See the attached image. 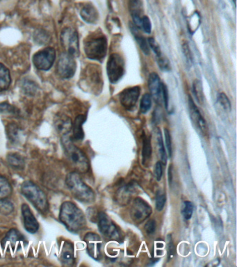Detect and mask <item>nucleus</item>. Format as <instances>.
Returning a JSON list of instances; mask_svg holds the SVG:
<instances>
[{
  "mask_svg": "<svg viewBox=\"0 0 237 267\" xmlns=\"http://www.w3.org/2000/svg\"><path fill=\"white\" fill-rule=\"evenodd\" d=\"M59 219L67 230L72 233H78L87 226L85 214L70 201L62 203L60 208Z\"/></svg>",
  "mask_w": 237,
  "mask_h": 267,
  "instance_id": "1",
  "label": "nucleus"
},
{
  "mask_svg": "<svg viewBox=\"0 0 237 267\" xmlns=\"http://www.w3.org/2000/svg\"><path fill=\"white\" fill-rule=\"evenodd\" d=\"M61 144L67 159L74 167L76 172L86 173L90 169V163L88 157L71 141L68 134L62 136Z\"/></svg>",
  "mask_w": 237,
  "mask_h": 267,
  "instance_id": "2",
  "label": "nucleus"
},
{
  "mask_svg": "<svg viewBox=\"0 0 237 267\" xmlns=\"http://www.w3.org/2000/svg\"><path fill=\"white\" fill-rule=\"evenodd\" d=\"M65 184L72 196L82 203H94L96 194L89 185L82 179L79 172H71L67 174Z\"/></svg>",
  "mask_w": 237,
  "mask_h": 267,
  "instance_id": "3",
  "label": "nucleus"
},
{
  "mask_svg": "<svg viewBox=\"0 0 237 267\" xmlns=\"http://www.w3.org/2000/svg\"><path fill=\"white\" fill-rule=\"evenodd\" d=\"M108 43L103 33H94L84 42V49L87 57L94 61H103L107 53Z\"/></svg>",
  "mask_w": 237,
  "mask_h": 267,
  "instance_id": "4",
  "label": "nucleus"
},
{
  "mask_svg": "<svg viewBox=\"0 0 237 267\" xmlns=\"http://www.w3.org/2000/svg\"><path fill=\"white\" fill-rule=\"evenodd\" d=\"M21 193L41 213H45L49 208L45 192L32 181L24 182L21 185Z\"/></svg>",
  "mask_w": 237,
  "mask_h": 267,
  "instance_id": "5",
  "label": "nucleus"
},
{
  "mask_svg": "<svg viewBox=\"0 0 237 267\" xmlns=\"http://www.w3.org/2000/svg\"><path fill=\"white\" fill-rule=\"evenodd\" d=\"M82 80L86 86L95 95H99L103 88V74L101 68L98 65L91 64L84 72Z\"/></svg>",
  "mask_w": 237,
  "mask_h": 267,
  "instance_id": "6",
  "label": "nucleus"
},
{
  "mask_svg": "<svg viewBox=\"0 0 237 267\" xmlns=\"http://www.w3.org/2000/svg\"><path fill=\"white\" fill-rule=\"evenodd\" d=\"M97 221H98L100 232L106 238L111 241H121L123 240V235L119 228L105 212H100L98 214Z\"/></svg>",
  "mask_w": 237,
  "mask_h": 267,
  "instance_id": "7",
  "label": "nucleus"
},
{
  "mask_svg": "<svg viewBox=\"0 0 237 267\" xmlns=\"http://www.w3.org/2000/svg\"><path fill=\"white\" fill-rule=\"evenodd\" d=\"M125 72V61L122 56L118 53L111 54L107 63V72L109 81L113 84H116L123 77Z\"/></svg>",
  "mask_w": 237,
  "mask_h": 267,
  "instance_id": "8",
  "label": "nucleus"
},
{
  "mask_svg": "<svg viewBox=\"0 0 237 267\" xmlns=\"http://www.w3.org/2000/svg\"><path fill=\"white\" fill-rule=\"evenodd\" d=\"M62 47L67 53L76 57L80 54L79 36L74 29L65 28L61 34Z\"/></svg>",
  "mask_w": 237,
  "mask_h": 267,
  "instance_id": "9",
  "label": "nucleus"
},
{
  "mask_svg": "<svg viewBox=\"0 0 237 267\" xmlns=\"http://www.w3.org/2000/svg\"><path fill=\"white\" fill-rule=\"evenodd\" d=\"M152 208L141 198H136L130 208V217L133 222L136 224L144 222L152 214Z\"/></svg>",
  "mask_w": 237,
  "mask_h": 267,
  "instance_id": "10",
  "label": "nucleus"
},
{
  "mask_svg": "<svg viewBox=\"0 0 237 267\" xmlns=\"http://www.w3.org/2000/svg\"><path fill=\"white\" fill-rule=\"evenodd\" d=\"M56 59V51L54 48L48 47L38 51L33 57L34 66L40 70L47 71L52 68Z\"/></svg>",
  "mask_w": 237,
  "mask_h": 267,
  "instance_id": "11",
  "label": "nucleus"
},
{
  "mask_svg": "<svg viewBox=\"0 0 237 267\" xmlns=\"http://www.w3.org/2000/svg\"><path fill=\"white\" fill-rule=\"evenodd\" d=\"M73 56L63 52L60 55L56 66V72L63 79H70L73 77L76 70V63Z\"/></svg>",
  "mask_w": 237,
  "mask_h": 267,
  "instance_id": "12",
  "label": "nucleus"
},
{
  "mask_svg": "<svg viewBox=\"0 0 237 267\" xmlns=\"http://www.w3.org/2000/svg\"><path fill=\"white\" fill-rule=\"evenodd\" d=\"M26 244L27 241L25 236L22 235L21 232L16 228L11 229L1 241L4 249L9 248L12 250H19L23 245Z\"/></svg>",
  "mask_w": 237,
  "mask_h": 267,
  "instance_id": "13",
  "label": "nucleus"
},
{
  "mask_svg": "<svg viewBox=\"0 0 237 267\" xmlns=\"http://www.w3.org/2000/svg\"><path fill=\"white\" fill-rule=\"evenodd\" d=\"M84 241L87 244V252L89 256L95 260H100L103 257V252H102L103 241L101 237L98 234L89 232L84 238Z\"/></svg>",
  "mask_w": 237,
  "mask_h": 267,
  "instance_id": "14",
  "label": "nucleus"
},
{
  "mask_svg": "<svg viewBox=\"0 0 237 267\" xmlns=\"http://www.w3.org/2000/svg\"><path fill=\"white\" fill-rule=\"evenodd\" d=\"M140 94H141V88L138 86L124 89L119 94L120 104L125 110L132 111L136 107Z\"/></svg>",
  "mask_w": 237,
  "mask_h": 267,
  "instance_id": "15",
  "label": "nucleus"
},
{
  "mask_svg": "<svg viewBox=\"0 0 237 267\" xmlns=\"http://www.w3.org/2000/svg\"><path fill=\"white\" fill-rule=\"evenodd\" d=\"M22 215L23 217L24 227L27 232L35 234L39 230V223L34 217L32 210L28 205L23 204L21 208Z\"/></svg>",
  "mask_w": 237,
  "mask_h": 267,
  "instance_id": "16",
  "label": "nucleus"
},
{
  "mask_svg": "<svg viewBox=\"0 0 237 267\" xmlns=\"http://www.w3.org/2000/svg\"><path fill=\"white\" fill-rule=\"evenodd\" d=\"M189 111H190V115L191 119L193 123L196 125V126L200 129L202 133L204 134H208V128L207 123H206L205 119L202 116L199 110L195 104L194 101H193L191 96L189 97Z\"/></svg>",
  "mask_w": 237,
  "mask_h": 267,
  "instance_id": "17",
  "label": "nucleus"
},
{
  "mask_svg": "<svg viewBox=\"0 0 237 267\" xmlns=\"http://www.w3.org/2000/svg\"><path fill=\"white\" fill-rule=\"evenodd\" d=\"M162 82L160 77L156 72H152L148 78V87L151 97L154 98L156 103L162 101Z\"/></svg>",
  "mask_w": 237,
  "mask_h": 267,
  "instance_id": "18",
  "label": "nucleus"
},
{
  "mask_svg": "<svg viewBox=\"0 0 237 267\" xmlns=\"http://www.w3.org/2000/svg\"><path fill=\"white\" fill-rule=\"evenodd\" d=\"M60 257L62 264L65 266H73L75 262L73 243L69 241H65L62 247Z\"/></svg>",
  "mask_w": 237,
  "mask_h": 267,
  "instance_id": "19",
  "label": "nucleus"
},
{
  "mask_svg": "<svg viewBox=\"0 0 237 267\" xmlns=\"http://www.w3.org/2000/svg\"><path fill=\"white\" fill-rule=\"evenodd\" d=\"M54 123L56 132L61 134L62 136L69 134L72 130V121L68 116L64 114H59L56 116L54 119Z\"/></svg>",
  "mask_w": 237,
  "mask_h": 267,
  "instance_id": "20",
  "label": "nucleus"
},
{
  "mask_svg": "<svg viewBox=\"0 0 237 267\" xmlns=\"http://www.w3.org/2000/svg\"><path fill=\"white\" fill-rule=\"evenodd\" d=\"M80 16L83 21L88 24H95L99 19V13L94 5H85L80 12Z\"/></svg>",
  "mask_w": 237,
  "mask_h": 267,
  "instance_id": "21",
  "label": "nucleus"
},
{
  "mask_svg": "<svg viewBox=\"0 0 237 267\" xmlns=\"http://www.w3.org/2000/svg\"><path fill=\"white\" fill-rule=\"evenodd\" d=\"M86 120L87 118L85 116L79 115L76 116L74 123H72V137L76 141H82L85 138V132L82 126L85 123Z\"/></svg>",
  "mask_w": 237,
  "mask_h": 267,
  "instance_id": "22",
  "label": "nucleus"
},
{
  "mask_svg": "<svg viewBox=\"0 0 237 267\" xmlns=\"http://www.w3.org/2000/svg\"><path fill=\"white\" fill-rule=\"evenodd\" d=\"M136 189L135 185L133 184L132 183H129V184L125 185V187H122L118 191V194H117L118 201L120 202L125 203L127 204V203L130 201L133 194L136 193Z\"/></svg>",
  "mask_w": 237,
  "mask_h": 267,
  "instance_id": "23",
  "label": "nucleus"
},
{
  "mask_svg": "<svg viewBox=\"0 0 237 267\" xmlns=\"http://www.w3.org/2000/svg\"><path fill=\"white\" fill-rule=\"evenodd\" d=\"M130 30L142 52L145 55H149V52H150V49H149L148 43H147V40L139 34L138 27L135 26L134 25L130 24Z\"/></svg>",
  "mask_w": 237,
  "mask_h": 267,
  "instance_id": "24",
  "label": "nucleus"
},
{
  "mask_svg": "<svg viewBox=\"0 0 237 267\" xmlns=\"http://www.w3.org/2000/svg\"><path fill=\"white\" fill-rule=\"evenodd\" d=\"M12 83L10 71L3 63H0V92L6 91Z\"/></svg>",
  "mask_w": 237,
  "mask_h": 267,
  "instance_id": "25",
  "label": "nucleus"
},
{
  "mask_svg": "<svg viewBox=\"0 0 237 267\" xmlns=\"http://www.w3.org/2000/svg\"><path fill=\"white\" fill-rule=\"evenodd\" d=\"M152 150L150 139L145 134H143V148H142V162L143 165H146L150 161L151 157H152Z\"/></svg>",
  "mask_w": 237,
  "mask_h": 267,
  "instance_id": "26",
  "label": "nucleus"
},
{
  "mask_svg": "<svg viewBox=\"0 0 237 267\" xmlns=\"http://www.w3.org/2000/svg\"><path fill=\"white\" fill-rule=\"evenodd\" d=\"M154 133H155L156 147H157L159 154L161 157L162 163L166 165L167 164L168 157L165 148H164L161 130H160V128H156L154 130Z\"/></svg>",
  "mask_w": 237,
  "mask_h": 267,
  "instance_id": "27",
  "label": "nucleus"
},
{
  "mask_svg": "<svg viewBox=\"0 0 237 267\" xmlns=\"http://www.w3.org/2000/svg\"><path fill=\"white\" fill-rule=\"evenodd\" d=\"M7 162L16 169H23L25 168V159L21 155L17 153H10L7 155Z\"/></svg>",
  "mask_w": 237,
  "mask_h": 267,
  "instance_id": "28",
  "label": "nucleus"
},
{
  "mask_svg": "<svg viewBox=\"0 0 237 267\" xmlns=\"http://www.w3.org/2000/svg\"><path fill=\"white\" fill-rule=\"evenodd\" d=\"M38 86L36 83L30 79H25L21 83V89L27 96H34L37 93Z\"/></svg>",
  "mask_w": 237,
  "mask_h": 267,
  "instance_id": "29",
  "label": "nucleus"
},
{
  "mask_svg": "<svg viewBox=\"0 0 237 267\" xmlns=\"http://www.w3.org/2000/svg\"><path fill=\"white\" fill-rule=\"evenodd\" d=\"M12 187L8 180L0 176V200L7 199L12 193Z\"/></svg>",
  "mask_w": 237,
  "mask_h": 267,
  "instance_id": "30",
  "label": "nucleus"
},
{
  "mask_svg": "<svg viewBox=\"0 0 237 267\" xmlns=\"http://www.w3.org/2000/svg\"><path fill=\"white\" fill-rule=\"evenodd\" d=\"M50 34L43 30H38L34 33V41L38 45H44L50 43Z\"/></svg>",
  "mask_w": 237,
  "mask_h": 267,
  "instance_id": "31",
  "label": "nucleus"
},
{
  "mask_svg": "<svg viewBox=\"0 0 237 267\" xmlns=\"http://www.w3.org/2000/svg\"><path fill=\"white\" fill-rule=\"evenodd\" d=\"M6 133L9 140L11 142H18L19 140L20 129L15 123H10L6 128Z\"/></svg>",
  "mask_w": 237,
  "mask_h": 267,
  "instance_id": "32",
  "label": "nucleus"
},
{
  "mask_svg": "<svg viewBox=\"0 0 237 267\" xmlns=\"http://www.w3.org/2000/svg\"><path fill=\"white\" fill-rule=\"evenodd\" d=\"M192 89L193 95L196 98V101H198L200 105L203 104L204 93L201 81L198 80V79L193 81Z\"/></svg>",
  "mask_w": 237,
  "mask_h": 267,
  "instance_id": "33",
  "label": "nucleus"
},
{
  "mask_svg": "<svg viewBox=\"0 0 237 267\" xmlns=\"http://www.w3.org/2000/svg\"><path fill=\"white\" fill-rule=\"evenodd\" d=\"M14 210V205L12 202L7 199L0 200V214L4 216H8Z\"/></svg>",
  "mask_w": 237,
  "mask_h": 267,
  "instance_id": "34",
  "label": "nucleus"
},
{
  "mask_svg": "<svg viewBox=\"0 0 237 267\" xmlns=\"http://www.w3.org/2000/svg\"><path fill=\"white\" fill-rule=\"evenodd\" d=\"M152 107V97L150 94H144L140 103V111L142 114H146Z\"/></svg>",
  "mask_w": 237,
  "mask_h": 267,
  "instance_id": "35",
  "label": "nucleus"
},
{
  "mask_svg": "<svg viewBox=\"0 0 237 267\" xmlns=\"http://www.w3.org/2000/svg\"><path fill=\"white\" fill-rule=\"evenodd\" d=\"M156 57V62H157L159 68L161 69L162 71L169 72L171 70V65L169 59L163 54Z\"/></svg>",
  "mask_w": 237,
  "mask_h": 267,
  "instance_id": "36",
  "label": "nucleus"
},
{
  "mask_svg": "<svg viewBox=\"0 0 237 267\" xmlns=\"http://www.w3.org/2000/svg\"><path fill=\"white\" fill-rule=\"evenodd\" d=\"M217 101L222 108L223 109L225 112H230L231 110V106L230 101H229V98L225 95L224 93H220L217 96Z\"/></svg>",
  "mask_w": 237,
  "mask_h": 267,
  "instance_id": "37",
  "label": "nucleus"
},
{
  "mask_svg": "<svg viewBox=\"0 0 237 267\" xmlns=\"http://www.w3.org/2000/svg\"><path fill=\"white\" fill-rule=\"evenodd\" d=\"M156 209L159 212H161L165 206L167 202V196L162 191H158L156 194Z\"/></svg>",
  "mask_w": 237,
  "mask_h": 267,
  "instance_id": "38",
  "label": "nucleus"
},
{
  "mask_svg": "<svg viewBox=\"0 0 237 267\" xmlns=\"http://www.w3.org/2000/svg\"><path fill=\"white\" fill-rule=\"evenodd\" d=\"M193 212V205L190 201H185L184 203L182 213L186 220H189L192 217Z\"/></svg>",
  "mask_w": 237,
  "mask_h": 267,
  "instance_id": "39",
  "label": "nucleus"
},
{
  "mask_svg": "<svg viewBox=\"0 0 237 267\" xmlns=\"http://www.w3.org/2000/svg\"><path fill=\"white\" fill-rule=\"evenodd\" d=\"M167 252L169 260L172 259L176 253V246H175L171 235L167 236Z\"/></svg>",
  "mask_w": 237,
  "mask_h": 267,
  "instance_id": "40",
  "label": "nucleus"
},
{
  "mask_svg": "<svg viewBox=\"0 0 237 267\" xmlns=\"http://www.w3.org/2000/svg\"><path fill=\"white\" fill-rule=\"evenodd\" d=\"M0 113L18 114L19 112L17 108L12 105H9L7 103H0Z\"/></svg>",
  "mask_w": 237,
  "mask_h": 267,
  "instance_id": "41",
  "label": "nucleus"
},
{
  "mask_svg": "<svg viewBox=\"0 0 237 267\" xmlns=\"http://www.w3.org/2000/svg\"><path fill=\"white\" fill-rule=\"evenodd\" d=\"M147 43H148L149 49H151L154 52L156 57L161 55L162 54L161 48H160V45H159V43L154 38H149L147 39Z\"/></svg>",
  "mask_w": 237,
  "mask_h": 267,
  "instance_id": "42",
  "label": "nucleus"
},
{
  "mask_svg": "<svg viewBox=\"0 0 237 267\" xmlns=\"http://www.w3.org/2000/svg\"><path fill=\"white\" fill-rule=\"evenodd\" d=\"M164 136H165L166 146L167 148L168 155L169 157H172V141L170 132L168 129H164Z\"/></svg>",
  "mask_w": 237,
  "mask_h": 267,
  "instance_id": "43",
  "label": "nucleus"
},
{
  "mask_svg": "<svg viewBox=\"0 0 237 267\" xmlns=\"http://www.w3.org/2000/svg\"><path fill=\"white\" fill-rule=\"evenodd\" d=\"M182 50H183L184 54H185L186 60H187V65L189 66H191L193 63L192 54H191L190 48H189L187 43H185L182 45Z\"/></svg>",
  "mask_w": 237,
  "mask_h": 267,
  "instance_id": "44",
  "label": "nucleus"
},
{
  "mask_svg": "<svg viewBox=\"0 0 237 267\" xmlns=\"http://www.w3.org/2000/svg\"><path fill=\"white\" fill-rule=\"evenodd\" d=\"M141 27L147 34H149L152 32V23L147 16H145L141 18Z\"/></svg>",
  "mask_w": 237,
  "mask_h": 267,
  "instance_id": "45",
  "label": "nucleus"
},
{
  "mask_svg": "<svg viewBox=\"0 0 237 267\" xmlns=\"http://www.w3.org/2000/svg\"><path fill=\"white\" fill-rule=\"evenodd\" d=\"M145 232L147 235H153L156 230V223L155 221L153 219L149 220L146 223H145V226H144Z\"/></svg>",
  "mask_w": 237,
  "mask_h": 267,
  "instance_id": "46",
  "label": "nucleus"
},
{
  "mask_svg": "<svg viewBox=\"0 0 237 267\" xmlns=\"http://www.w3.org/2000/svg\"><path fill=\"white\" fill-rule=\"evenodd\" d=\"M162 99H163L166 109L168 110L169 105V91H168L167 85L164 83H162Z\"/></svg>",
  "mask_w": 237,
  "mask_h": 267,
  "instance_id": "47",
  "label": "nucleus"
},
{
  "mask_svg": "<svg viewBox=\"0 0 237 267\" xmlns=\"http://www.w3.org/2000/svg\"><path fill=\"white\" fill-rule=\"evenodd\" d=\"M154 172H155L156 180L158 181H161L162 175H163V168H162L161 161H158L156 163L155 167H154Z\"/></svg>",
  "mask_w": 237,
  "mask_h": 267,
  "instance_id": "48",
  "label": "nucleus"
},
{
  "mask_svg": "<svg viewBox=\"0 0 237 267\" xmlns=\"http://www.w3.org/2000/svg\"><path fill=\"white\" fill-rule=\"evenodd\" d=\"M233 2H234V5H236V0H233Z\"/></svg>",
  "mask_w": 237,
  "mask_h": 267,
  "instance_id": "49",
  "label": "nucleus"
}]
</instances>
